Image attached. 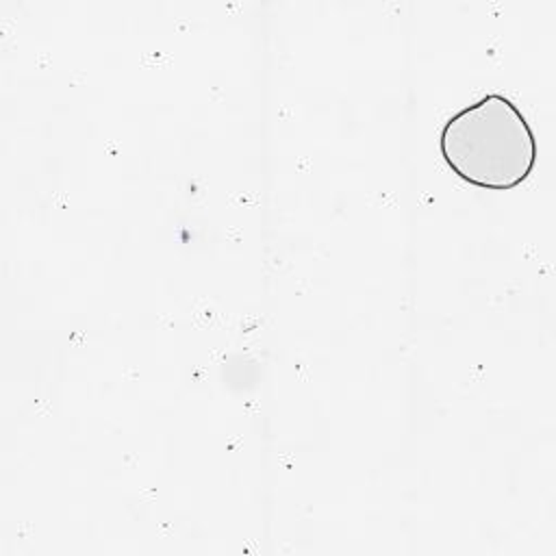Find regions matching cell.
I'll return each instance as SVG.
<instances>
[{
    "mask_svg": "<svg viewBox=\"0 0 556 556\" xmlns=\"http://www.w3.org/2000/svg\"><path fill=\"white\" fill-rule=\"evenodd\" d=\"M450 169L480 189H515L534 169L536 139L508 98L489 93L452 115L439 141Z\"/></svg>",
    "mask_w": 556,
    "mask_h": 556,
    "instance_id": "1",
    "label": "cell"
}]
</instances>
